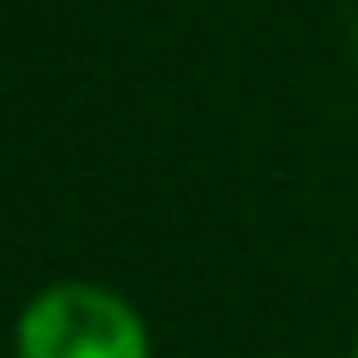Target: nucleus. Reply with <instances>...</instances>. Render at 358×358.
<instances>
[{
  "mask_svg": "<svg viewBox=\"0 0 358 358\" xmlns=\"http://www.w3.org/2000/svg\"><path fill=\"white\" fill-rule=\"evenodd\" d=\"M15 358H152V338L123 294L64 280L20 309Z\"/></svg>",
  "mask_w": 358,
  "mask_h": 358,
  "instance_id": "obj_1",
  "label": "nucleus"
},
{
  "mask_svg": "<svg viewBox=\"0 0 358 358\" xmlns=\"http://www.w3.org/2000/svg\"><path fill=\"white\" fill-rule=\"evenodd\" d=\"M353 358H358V343H353Z\"/></svg>",
  "mask_w": 358,
  "mask_h": 358,
  "instance_id": "obj_2",
  "label": "nucleus"
}]
</instances>
